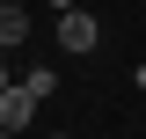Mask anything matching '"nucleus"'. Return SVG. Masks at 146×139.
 I'll return each mask as SVG.
<instances>
[{"label":"nucleus","instance_id":"1","mask_svg":"<svg viewBox=\"0 0 146 139\" xmlns=\"http://www.w3.org/2000/svg\"><path fill=\"white\" fill-rule=\"evenodd\" d=\"M95 44H102V22L88 15V7H58V51H95Z\"/></svg>","mask_w":146,"mask_h":139},{"label":"nucleus","instance_id":"2","mask_svg":"<svg viewBox=\"0 0 146 139\" xmlns=\"http://www.w3.org/2000/svg\"><path fill=\"white\" fill-rule=\"evenodd\" d=\"M29 124H36V95L22 81H7V88H0V132L15 139V132H29Z\"/></svg>","mask_w":146,"mask_h":139},{"label":"nucleus","instance_id":"3","mask_svg":"<svg viewBox=\"0 0 146 139\" xmlns=\"http://www.w3.org/2000/svg\"><path fill=\"white\" fill-rule=\"evenodd\" d=\"M22 44H29V7L0 0V51H22Z\"/></svg>","mask_w":146,"mask_h":139},{"label":"nucleus","instance_id":"4","mask_svg":"<svg viewBox=\"0 0 146 139\" xmlns=\"http://www.w3.org/2000/svg\"><path fill=\"white\" fill-rule=\"evenodd\" d=\"M22 88H29L36 103H51V95H58V73H51V66H29V73H22Z\"/></svg>","mask_w":146,"mask_h":139},{"label":"nucleus","instance_id":"5","mask_svg":"<svg viewBox=\"0 0 146 139\" xmlns=\"http://www.w3.org/2000/svg\"><path fill=\"white\" fill-rule=\"evenodd\" d=\"M7 81H15V73H7V66H0V88H7Z\"/></svg>","mask_w":146,"mask_h":139},{"label":"nucleus","instance_id":"6","mask_svg":"<svg viewBox=\"0 0 146 139\" xmlns=\"http://www.w3.org/2000/svg\"><path fill=\"white\" fill-rule=\"evenodd\" d=\"M58 7H73V0H58Z\"/></svg>","mask_w":146,"mask_h":139}]
</instances>
